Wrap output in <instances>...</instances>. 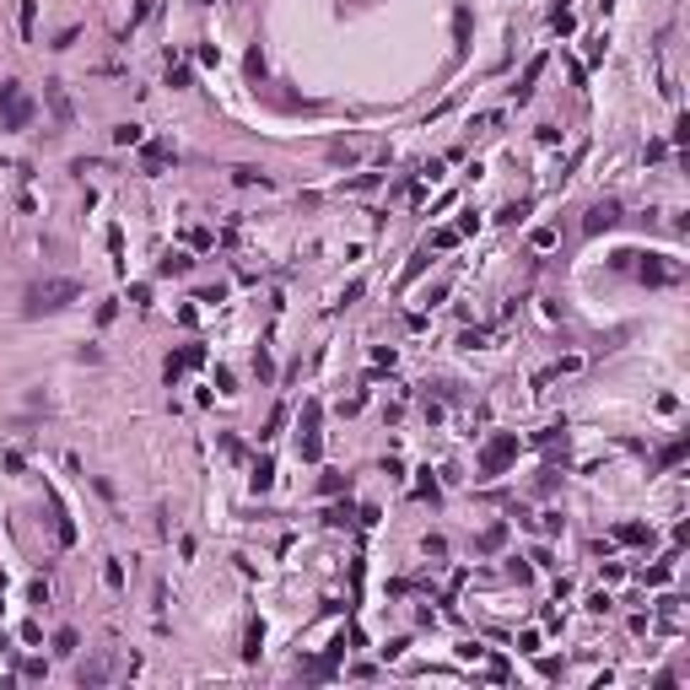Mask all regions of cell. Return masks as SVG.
<instances>
[{"label":"cell","mask_w":690,"mask_h":690,"mask_svg":"<svg viewBox=\"0 0 690 690\" xmlns=\"http://www.w3.org/2000/svg\"><path fill=\"white\" fill-rule=\"evenodd\" d=\"M76 297H81L76 280H44V286L27 291V313H60V308L76 303Z\"/></svg>","instance_id":"1"},{"label":"cell","mask_w":690,"mask_h":690,"mask_svg":"<svg viewBox=\"0 0 690 690\" xmlns=\"http://www.w3.org/2000/svg\"><path fill=\"white\" fill-rule=\"evenodd\" d=\"M0 119H6V130L33 124V97L22 92V81H0Z\"/></svg>","instance_id":"2"},{"label":"cell","mask_w":690,"mask_h":690,"mask_svg":"<svg viewBox=\"0 0 690 690\" xmlns=\"http://www.w3.org/2000/svg\"><path fill=\"white\" fill-rule=\"evenodd\" d=\"M44 103H49V113H54V124H71L76 119V108H71V97H65L60 81H44Z\"/></svg>","instance_id":"3"},{"label":"cell","mask_w":690,"mask_h":690,"mask_svg":"<svg viewBox=\"0 0 690 690\" xmlns=\"http://www.w3.org/2000/svg\"><path fill=\"white\" fill-rule=\"evenodd\" d=\"M512 453H518V437H497V442H491V448H485V459H480V470L485 475H497L502 464L512 459Z\"/></svg>","instance_id":"4"},{"label":"cell","mask_w":690,"mask_h":690,"mask_svg":"<svg viewBox=\"0 0 690 690\" xmlns=\"http://www.w3.org/2000/svg\"><path fill=\"white\" fill-rule=\"evenodd\" d=\"M200 362H206V345H183L178 356H168V383H178V372H189Z\"/></svg>","instance_id":"5"},{"label":"cell","mask_w":690,"mask_h":690,"mask_svg":"<svg viewBox=\"0 0 690 690\" xmlns=\"http://www.w3.org/2000/svg\"><path fill=\"white\" fill-rule=\"evenodd\" d=\"M615 221H620V206H615V200H599V206L588 210L582 227H588V232H604V227H615Z\"/></svg>","instance_id":"6"},{"label":"cell","mask_w":690,"mask_h":690,"mask_svg":"<svg viewBox=\"0 0 690 690\" xmlns=\"http://www.w3.org/2000/svg\"><path fill=\"white\" fill-rule=\"evenodd\" d=\"M157 270H162V275H189V270H194V259L173 248V254H162V265H157Z\"/></svg>","instance_id":"7"},{"label":"cell","mask_w":690,"mask_h":690,"mask_svg":"<svg viewBox=\"0 0 690 690\" xmlns=\"http://www.w3.org/2000/svg\"><path fill=\"white\" fill-rule=\"evenodd\" d=\"M615 539H620V545H647L653 534H647L642 523H620V529H615Z\"/></svg>","instance_id":"8"},{"label":"cell","mask_w":690,"mask_h":690,"mask_svg":"<svg viewBox=\"0 0 690 690\" xmlns=\"http://www.w3.org/2000/svg\"><path fill=\"white\" fill-rule=\"evenodd\" d=\"M141 168L146 173H162V168H168V146H146V151H141Z\"/></svg>","instance_id":"9"},{"label":"cell","mask_w":690,"mask_h":690,"mask_svg":"<svg viewBox=\"0 0 690 690\" xmlns=\"http://www.w3.org/2000/svg\"><path fill=\"white\" fill-rule=\"evenodd\" d=\"M539 71H545V60H529V71H523V81H518V97H529V92H534V81H539Z\"/></svg>","instance_id":"10"},{"label":"cell","mask_w":690,"mask_h":690,"mask_svg":"<svg viewBox=\"0 0 690 690\" xmlns=\"http://www.w3.org/2000/svg\"><path fill=\"white\" fill-rule=\"evenodd\" d=\"M54 653H60V658H71V653H76V631H71V626L54 631Z\"/></svg>","instance_id":"11"},{"label":"cell","mask_w":690,"mask_h":690,"mask_svg":"<svg viewBox=\"0 0 690 690\" xmlns=\"http://www.w3.org/2000/svg\"><path fill=\"white\" fill-rule=\"evenodd\" d=\"M33 16H38V0H22V6H16V22H22V33H33Z\"/></svg>","instance_id":"12"},{"label":"cell","mask_w":690,"mask_h":690,"mask_svg":"<svg viewBox=\"0 0 690 690\" xmlns=\"http://www.w3.org/2000/svg\"><path fill=\"white\" fill-rule=\"evenodd\" d=\"M113 141H119V146H141V124H119V130H113Z\"/></svg>","instance_id":"13"},{"label":"cell","mask_w":690,"mask_h":690,"mask_svg":"<svg viewBox=\"0 0 690 690\" xmlns=\"http://www.w3.org/2000/svg\"><path fill=\"white\" fill-rule=\"evenodd\" d=\"M459 238H464L459 227H442V232H437V238H432V248H453V243H459Z\"/></svg>","instance_id":"14"},{"label":"cell","mask_w":690,"mask_h":690,"mask_svg":"<svg viewBox=\"0 0 690 690\" xmlns=\"http://www.w3.org/2000/svg\"><path fill=\"white\" fill-rule=\"evenodd\" d=\"M248 480H254V491H270V480H275V470H270V464H259V470L248 475Z\"/></svg>","instance_id":"15"},{"label":"cell","mask_w":690,"mask_h":690,"mask_svg":"<svg viewBox=\"0 0 690 690\" xmlns=\"http://www.w3.org/2000/svg\"><path fill=\"white\" fill-rule=\"evenodd\" d=\"M189 76H194L189 65H168V86H189Z\"/></svg>","instance_id":"16"}]
</instances>
